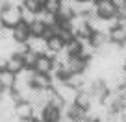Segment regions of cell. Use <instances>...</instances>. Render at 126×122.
<instances>
[{
  "mask_svg": "<svg viewBox=\"0 0 126 122\" xmlns=\"http://www.w3.org/2000/svg\"><path fill=\"white\" fill-rule=\"evenodd\" d=\"M2 28H4V24H2V20H0V30H2Z\"/></svg>",
  "mask_w": 126,
  "mask_h": 122,
  "instance_id": "obj_27",
  "label": "cell"
},
{
  "mask_svg": "<svg viewBox=\"0 0 126 122\" xmlns=\"http://www.w3.org/2000/svg\"><path fill=\"white\" fill-rule=\"evenodd\" d=\"M20 20H22L24 24H28V26H30V24L35 20V13L28 11V9H24L22 6H20Z\"/></svg>",
  "mask_w": 126,
  "mask_h": 122,
  "instance_id": "obj_21",
  "label": "cell"
},
{
  "mask_svg": "<svg viewBox=\"0 0 126 122\" xmlns=\"http://www.w3.org/2000/svg\"><path fill=\"white\" fill-rule=\"evenodd\" d=\"M74 2H80V4H89V2H94V0H74Z\"/></svg>",
  "mask_w": 126,
  "mask_h": 122,
  "instance_id": "obj_24",
  "label": "cell"
},
{
  "mask_svg": "<svg viewBox=\"0 0 126 122\" xmlns=\"http://www.w3.org/2000/svg\"><path fill=\"white\" fill-rule=\"evenodd\" d=\"M22 8L28 9V11L35 13V15H39L41 11H43V6L37 2V0H22Z\"/></svg>",
  "mask_w": 126,
  "mask_h": 122,
  "instance_id": "obj_19",
  "label": "cell"
},
{
  "mask_svg": "<svg viewBox=\"0 0 126 122\" xmlns=\"http://www.w3.org/2000/svg\"><path fill=\"white\" fill-rule=\"evenodd\" d=\"M117 17H124V19H126V6H124L122 9H119V11H117Z\"/></svg>",
  "mask_w": 126,
  "mask_h": 122,
  "instance_id": "obj_23",
  "label": "cell"
},
{
  "mask_svg": "<svg viewBox=\"0 0 126 122\" xmlns=\"http://www.w3.org/2000/svg\"><path fill=\"white\" fill-rule=\"evenodd\" d=\"M26 46H28V50H32L33 54L43 55L45 52H47V41L41 39V37H30V39L26 41Z\"/></svg>",
  "mask_w": 126,
  "mask_h": 122,
  "instance_id": "obj_6",
  "label": "cell"
},
{
  "mask_svg": "<svg viewBox=\"0 0 126 122\" xmlns=\"http://www.w3.org/2000/svg\"><path fill=\"white\" fill-rule=\"evenodd\" d=\"M52 67H54V61L47 55H37V61L33 65V72L35 74H47L50 76L52 74Z\"/></svg>",
  "mask_w": 126,
  "mask_h": 122,
  "instance_id": "obj_4",
  "label": "cell"
},
{
  "mask_svg": "<svg viewBox=\"0 0 126 122\" xmlns=\"http://www.w3.org/2000/svg\"><path fill=\"white\" fill-rule=\"evenodd\" d=\"M80 50H82V43H80L78 39H72V41L63 44V52H65L69 57H71V55H80Z\"/></svg>",
  "mask_w": 126,
  "mask_h": 122,
  "instance_id": "obj_13",
  "label": "cell"
},
{
  "mask_svg": "<svg viewBox=\"0 0 126 122\" xmlns=\"http://www.w3.org/2000/svg\"><path fill=\"white\" fill-rule=\"evenodd\" d=\"M9 35H11V39L15 41L17 44L26 43V41L30 39V30H28V24H24L22 20H20L15 28H11V30H9Z\"/></svg>",
  "mask_w": 126,
  "mask_h": 122,
  "instance_id": "obj_3",
  "label": "cell"
},
{
  "mask_svg": "<svg viewBox=\"0 0 126 122\" xmlns=\"http://www.w3.org/2000/svg\"><path fill=\"white\" fill-rule=\"evenodd\" d=\"M89 43L93 44L94 48H100V46H104L106 43H110V37H108V33H98V32H93V35H91Z\"/></svg>",
  "mask_w": 126,
  "mask_h": 122,
  "instance_id": "obj_16",
  "label": "cell"
},
{
  "mask_svg": "<svg viewBox=\"0 0 126 122\" xmlns=\"http://www.w3.org/2000/svg\"><path fill=\"white\" fill-rule=\"evenodd\" d=\"M65 83H67L69 87H72V89L80 91L83 87V83H85V76L83 74H71L65 78Z\"/></svg>",
  "mask_w": 126,
  "mask_h": 122,
  "instance_id": "obj_12",
  "label": "cell"
},
{
  "mask_svg": "<svg viewBox=\"0 0 126 122\" xmlns=\"http://www.w3.org/2000/svg\"><path fill=\"white\" fill-rule=\"evenodd\" d=\"M32 87L37 91H47V89H52V78L47 74H33L32 78Z\"/></svg>",
  "mask_w": 126,
  "mask_h": 122,
  "instance_id": "obj_5",
  "label": "cell"
},
{
  "mask_svg": "<svg viewBox=\"0 0 126 122\" xmlns=\"http://www.w3.org/2000/svg\"><path fill=\"white\" fill-rule=\"evenodd\" d=\"M28 30H30V37H43L45 30H47V26H45L43 22H41L39 19H35L33 22L28 26Z\"/></svg>",
  "mask_w": 126,
  "mask_h": 122,
  "instance_id": "obj_14",
  "label": "cell"
},
{
  "mask_svg": "<svg viewBox=\"0 0 126 122\" xmlns=\"http://www.w3.org/2000/svg\"><path fill=\"white\" fill-rule=\"evenodd\" d=\"M61 118V111L56 109L52 106H45L43 109V122H59Z\"/></svg>",
  "mask_w": 126,
  "mask_h": 122,
  "instance_id": "obj_10",
  "label": "cell"
},
{
  "mask_svg": "<svg viewBox=\"0 0 126 122\" xmlns=\"http://www.w3.org/2000/svg\"><path fill=\"white\" fill-rule=\"evenodd\" d=\"M0 93H2V85H0Z\"/></svg>",
  "mask_w": 126,
  "mask_h": 122,
  "instance_id": "obj_28",
  "label": "cell"
},
{
  "mask_svg": "<svg viewBox=\"0 0 126 122\" xmlns=\"http://www.w3.org/2000/svg\"><path fill=\"white\" fill-rule=\"evenodd\" d=\"M108 37H110V43H113V44H119V46H122V44L126 43V30H122V28L115 26L113 30H110Z\"/></svg>",
  "mask_w": 126,
  "mask_h": 122,
  "instance_id": "obj_9",
  "label": "cell"
},
{
  "mask_svg": "<svg viewBox=\"0 0 126 122\" xmlns=\"http://www.w3.org/2000/svg\"><path fill=\"white\" fill-rule=\"evenodd\" d=\"M59 6H61V0H47L43 6V11L45 13H50V15H56L59 9Z\"/></svg>",
  "mask_w": 126,
  "mask_h": 122,
  "instance_id": "obj_20",
  "label": "cell"
},
{
  "mask_svg": "<svg viewBox=\"0 0 126 122\" xmlns=\"http://www.w3.org/2000/svg\"><path fill=\"white\" fill-rule=\"evenodd\" d=\"M20 59H22L24 68H32V70H33V65H35V61H37V54H33L32 50H26L20 55Z\"/></svg>",
  "mask_w": 126,
  "mask_h": 122,
  "instance_id": "obj_18",
  "label": "cell"
},
{
  "mask_svg": "<svg viewBox=\"0 0 126 122\" xmlns=\"http://www.w3.org/2000/svg\"><path fill=\"white\" fill-rule=\"evenodd\" d=\"M94 15L98 19L108 20V19L117 17V9H115V6L110 0H98V2H94Z\"/></svg>",
  "mask_w": 126,
  "mask_h": 122,
  "instance_id": "obj_2",
  "label": "cell"
},
{
  "mask_svg": "<svg viewBox=\"0 0 126 122\" xmlns=\"http://www.w3.org/2000/svg\"><path fill=\"white\" fill-rule=\"evenodd\" d=\"M47 50H50V52H54V54H59V52L63 50V41L59 39L58 35H54V37H50V39L47 41Z\"/></svg>",
  "mask_w": 126,
  "mask_h": 122,
  "instance_id": "obj_17",
  "label": "cell"
},
{
  "mask_svg": "<svg viewBox=\"0 0 126 122\" xmlns=\"http://www.w3.org/2000/svg\"><path fill=\"white\" fill-rule=\"evenodd\" d=\"M20 122H37V120H33V118H24V120H20Z\"/></svg>",
  "mask_w": 126,
  "mask_h": 122,
  "instance_id": "obj_25",
  "label": "cell"
},
{
  "mask_svg": "<svg viewBox=\"0 0 126 122\" xmlns=\"http://www.w3.org/2000/svg\"><path fill=\"white\" fill-rule=\"evenodd\" d=\"M0 85L2 89H13L15 85V76L8 70H0Z\"/></svg>",
  "mask_w": 126,
  "mask_h": 122,
  "instance_id": "obj_15",
  "label": "cell"
},
{
  "mask_svg": "<svg viewBox=\"0 0 126 122\" xmlns=\"http://www.w3.org/2000/svg\"><path fill=\"white\" fill-rule=\"evenodd\" d=\"M94 2H98V0H94Z\"/></svg>",
  "mask_w": 126,
  "mask_h": 122,
  "instance_id": "obj_29",
  "label": "cell"
},
{
  "mask_svg": "<svg viewBox=\"0 0 126 122\" xmlns=\"http://www.w3.org/2000/svg\"><path fill=\"white\" fill-rule=\"evenodd\" d=\"M74 106H78L80 109H83V111H87L91 107V96L87 95V93H83V91H78V95H76V98H74Z\"/></svg>",
  "mask_w": 126,
  "mask_h": 122,
  "instance_id": "obj_11",
  "label": "cell"
},
{
  "mask_svg": "<svg viewBox=\"0 0 126 122\" xmlns=\"http://www.w3.org/2000/svg\"><path fill=\"white\" fill-rule=\"evenodd\" d=\"M110 2L115 6V9H117V11H119V9H122V8L126 6V0H110Z\"/></svg>",
  "mask_w": 126,
  "mask_h": 122,
  "instance_id": "obj_22",
  "label": "cell"
},
{
  "mask_svg": "<svg viewBox=\"0 0 126 122\" xmlns=\"http://www.w3.org/2000/svg\"><path fill=\"white\" fill-rule=\"evenodd\" d=\"M0 20H2V24H4V28H8V30L15 28L17 24L20 22V8H17V6L4 8L2 11H0Z\"/></svg>",
  "mask_w": 126,
  "mask_h": 122,
  "instance_id": "obj_1",
  "label": "cell"
},
{
  "mask_svg": "<svg viewBox=\"0 0 126 122\" xmlns=\"http://www.w3.org/2000/svg\"><path fill=\"white\" fill-rule=\"evenodd\" d=\"M37 2H39L41 6H45V2H47V0H37Z\"/></svg>",
  "mask_w": 126,
  "mask_h": 122,
  "instance_id": "obj_26",
  "label": "cell"
},
{
  "mask_svg": "<svg viewBox=\"0 0 126 122\" xmlns=\"http://www.w3.org/2000/svg\"><path fill=\"white\" fill-rule=\"evenodd\" d=\"M0 2H2V0H0Z\"/></svg>",
  "mask_w": 126,
  "mask_h": 122,
  "instance_id": "obj_30",
  "label": "cell"
},
{
  "mask_svg": "<svg viewBox=\"0 0 126 122\" xmlns=\"http://www.w3.org/2000/svg\"><path fill=\"white\" fill-rule=\"evenodd\" d=\"M32 109H33V106H32L30 102H26V100L15 104V107H13L15 115L20 118V120H24V118H32Z\"/></svg>",
  "mask_w": 126,
  "mask_h": 122,
  "instance_id": "obj_8",
  "label": "cell"
},
{
  "mask_svg": "<svg viewBox=\"0 0 126 122\" xmlns=\"http://www.w3.org/2000/svg\"><path fill=\"white\" fill-rule=\"evenodd\" d=\"M4 70H8V72H11L13 76H17V74H20V72L24 70V65H22V59L19 57V55H11V57H8L6 59V68Z\"/></svg>",
  "mask_w": 126,
  "mask_h": 122,
  "instance_id": "obj_7",
  "label": "cell"
}]
</instances>
